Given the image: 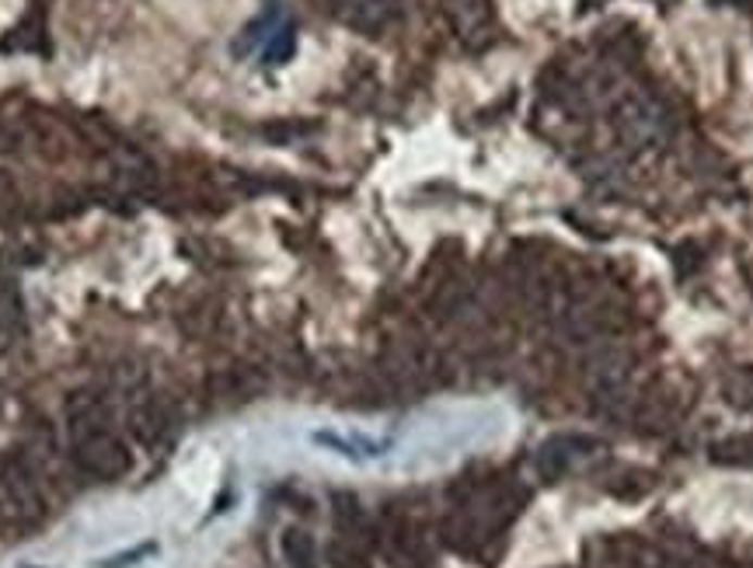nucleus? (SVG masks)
<instances>
[{
  "instance_id": "obj_1",
  "label": "nucleus",
  "mask_w": 753,
  "mask_h": 568,
  "mask_svg": "<svg viewBox=\"0 0 753 568\" xmlns=\"http://www.w3.org/2000/svg\"><path fill=\"white\" fill-rule=\"evenodd\" d=\"M66 422H71V446H74V464L88 478L98 481H115L129 475L133 454L129 446L109 429V408L102 397L95 394H77L66 408Z\"/></svg>"
},
{
  "instance_id": "obj_8",
  "label": "nucleus",
  "mask_w": 753,
  "mask_h": 568,
  "mask_svg": "<svg viewBox=\"0 0 753 568\" xmlns=\"http://www.w3.org/2000/svg\"><path fill=\"white\" fill-rule=\"evenodd\" d=\"M712 460L718 464H732V467H753V440H726L712 446Z\"/></svg>"
},
{
  "instance_id": "obj_10",
  "label": "nucleus",
  "mask_w": 753,
  "mask_h": 568,
  "mask_svg": "<svg viewBox=\"0 0 753 568\" xmlns=\"http://www.w3.org/2000/svg\"><path fill=\"white\" fill-rule=\"evenodd\" d=\"M11 199H14V186H11V178L0 172V206L11 203Z\"/></svg>"
},
{
  "instance_id": "obj_11",
  "label": "nucleus",
  "mask_w": 753,
  "mask_h": 568,
  "mask_svg": "<svg viewBox=\"0 0 753 568\" xmlns=\"http://www.w3.org/2000/svg\"><path fill=\"white\" fill-rule=\"evenodd\" d=\"M736 4H740V8H753V0H736Z\"/></svg>"
},
{
  "instance_id": "obj_3",
  "label": "nucleus",
  "mask_w": 753,
  "mask_h": 568,
  "mask_svg": "<svg viewBox=\"0 0 753 568\" xmlns=\"http://www.w3.org/2000/svg\"><path fill=\"white\" fill-rule=\"evenodd\" d=\"M614 129L622 132V140L649 150L663 140V112L656 109V102H649L645 94H625L622 102L614 105Z\"/></svg>"
},
{
  "instance_id": "obj_9",
  "label": "nucleus",
  "mask_w": 753,
  "mask_h": 568,
  "mask_svg": "<svg viewBox=\"0 0 753 568\" xmlns=\"http://www.w3.org/2000/svg\"><path fill=\"white\" fill-rule=\"evenodd\" d=\"M331 558V568H371V561H366V551L360 547V541H349V538H339L331 544L328 551Z\"/></svg>"
},
{
  "instance_id": "obj_7",
  "label": "nucleus",
  "mask_w": 753,
  "mask_h": 568,
  "mask_svg": "<svg viewBox=\"0 0 753 568\" xmlns=\"http://www.w3.org/2000/svg\"><path fill=\"white\" fill-rule=\"evenodd\" d=\"M283 558H287L290 568H317V547H314V538L304 530L290 527L287 533H283Z\"/></svg>"
},
{
  "instance_id": "obj_5",
  "label": "nucleus",
  "mask_w": 753,
  "mask_h": 568,
  "mask_svg": "<svg viewBox=\"0 0 753 568\" xmlns=\"http://www.w3.org/2000/svg\"><path fill=\"white\" fill-rule=\"evenodd\" d=\"M342 18L360 28V31H384L398 14H401V0H339Z\"/></svg>"
},
{
  "instance_id": "obj_6",
  "label": "nucleus",
  "mask_w": 753,
  "mask_h": 568,
  "mask_svg": "<svg viewBox=\"0 0 753 568\" xmlns=\"http://www.w3.org/2000/svg\"><path fill=\"white\" fill-rule=\"evenodd\" d=\"M597 446L593 440H579V437H555L548 440L541 450H538V475L544 481H559L568 467H573V460L579 457V450H590Z\"/></svg>"
},
{
  "instance_id": "obj_2",
  "label": "nucleus",
  "mask_w": 753,
  "mask_h": 568,
  "mask_svg": "<svg viewBox=\"0 0 753 568\" xmlns=\"http://www.w3.org/2000/svg\"><path fill=\"white\" fill-rule=\"evenodd\" d=\"M0 516L22 530L36 527L46 516L39 484L32 481L25 464H18V460H8L4 467H0Z\"/></svg>"
},
{
  "instance_id": "obj_12",
  "label": "nucleus",
  "mask_w": 753,
  "mask_h": 568,
  "mask_svg": "<svg viewBox=\"0 0 753 568\" xmlns=\"http://www.w3.org/2000/svg\"><path fill=\"white\" fill-rule=\"evenodd\" d=\"M405 568H429V561H423V565H405Z\"/></svg>"
},
{
  "instance_id": "obj_4",
  "label": "nucleus",
  "mask_w": 753,
  "mask_h": 568,
  "mask_svg": "<svg viewBox=\"0 0 753 568\" xmlns=\"http://www.w3.org/2000/svg\"><path fill=\"white\" fill-rule=\"evenodd\" d=\"M450 22L464 46H485L492 39V4L489 0H454L450 4Z\"/></svg>"
}]
</instances>
